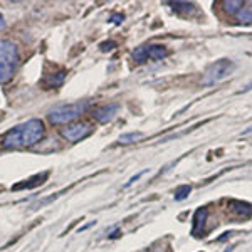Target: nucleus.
<instances>
[{"mask_svg":"<svg viewBox=\"0 0 252 252\" xmlns=\"http://www.w3.org/2000/svg\"><path fill=\"white\" fill-rule=\"evenodd\" d=\"M44 136V125L40 120H29L15 128L9 129L2 140V146L5 150H22L31 148L39 143Z\"/></svg>","mask_w":252,"mask_h":252,"instance_id":"nucleus-1","label":"nucleus"},{"mask_svg":"<svg viewBox=\"0 0 252 252\" xmlns=\"http://www.w3.org/2000/svg\"><path fill=\"white\" fill-rule=\"evenodd\" d=\"M19 66L17 46L10 40H0V84L9 83Z\"/></svg>","mask_w":252,"mask_h":252,"instance_id":"nucleus-2","label":"nucleus"},{"mask_svg":"<svg viewBox=\"0 0 252 252\" xmlns=\"http://www.w3.org/2000/svg\"><path fill=\"white\" fill-rule=\"evenodd\" d=\"M89 103L88 101H79V103H71V104H59V106L52 108L49 111V121L52 125H67L71 121L78 120L88 109Z\"/></svg>","mask_w":252,"mask_h":252,"instance_id":"nucleus-3","label":"nucleus"},{"mask_svg":"<svg viewBox=\"0 0 252 252\" xmlns=\"http://www.w3.org/2000/svg\"><path fill=\"white\" fill-rule=\"evenodd\" d=\"M235 71V64L230 59H220L217 63H214L212 66L205 71L204 79H202V84L204 86H212V84H217L220 81L227 79L230 74Z\"/></svg>","mask_w":252,"mask_h":252,"instance_id":"nucleus-4","label":"nucleus"},{"mask_svg":"<svg viewBox=\"0 0 252 252\" xmlns=\"http://www.w3.org/2000/svg\"><path fill=\"white\" fill-rule=\"evenodd\" d=\"M93 131H94L93 125L76 123V125H71V126H67V128H64L63 131H61V135H63V138H66L67 141L76 143V141H81V140H84V138H88Z\"/></svg>","mask_w":252,"mask_h":252,"instance_id":"nucleus-5","label":"nucleus"},{"mask_svg":"<svg viewBox=\"0 0 252 252\" xmlns=\"http://www.w3.org/2000/svg\"><path fill=\"white\" fill-rule=\"evenodd\" d=\"M118 108H120L118 104H106V106H101V108L94 109L93 116H94V120L97 123H109V121L116 116Z\"/></svg>","mask_w":252,"mask_h":252,"instance_id":"nucleus-6","label":"nucleus"},{"mask_svg":"<svg viewBox=\"0 0 252 252\" xmlns=\"http://www.w3.org/2000/svg\"><path fill=\"white\" fill-rule=\"evenodd\" d=\"M146 56L152 61H161L168 56V49L165 46H158V44H150L146 46Z\"/></svg>","mask_w":252,"mask_h":252,"instance_id":"nucleus-7","label":"nucleus"},{"mask_svg":"<svg viewBox=\"0 0 252 252\" xmlns=\"http://www.w3.org/2000/svg\"><path fill=\"white\" fill-rule=\"evenodd\" d=\"M49 177V172H44L42 175H35L34 178H31V180H27L26 184H19L15 187H12V190H22V189H34V187L37 185H42L44 182L47 180Z\"/></svg>","mask_w":252,"mask_h":252,"instance_id":"nucleus-8","label":"nucleus"},{"mask_svg":"<svg viewBox=\"0 0 252 252\" xmlns=\"http://www.w3.org/2000/svg\"><path fill=\"white\" fill-rule=\"evenodd\" d=\"M229 209H232L235 214L242 215V217H251V215H252V205L246 204V202L230 200L229 202Z\"/></svg>","mask_w":252,"mask_h":252,"instance_id":"nucleus-9","label":"nucleus"},{"mask_svg":"<svg viewBox=\"0 0 252 252\" xmlns=\"http://www.w3.org/2000/svg\"><path fill=\"white\" fill-rule=\"evenodd\" d=\"M205 220H207V209H198L193 215V230H192L193 235L200 230V227H204Z\"/></svg>","mask_w":252,"mask_h":252,"instance_id":"nucleus-10","label":"nucleus"},{"mask_svg":"<svg viewBox=\"0 0 252 252\" xmlns=\"http://www.w3.org/2000/svg\"><path fill=\"white\" fill-rule=\"evenodd\" d=\"M173 10L178 12V14H184V15H190L195 12V5L193 3H189V2H173L172 3Z\"/></svg>","mask_w":252,"mask_h":252,"instance_id":"nucleus-11","label":"nucleus"},{"mask_svg":"<svg viewBox=\"0 0 252 252\" xmlns=\"http://www.w3.org/2000/svg\"><path fill=\"white\" fill-rule=\"evenodd\" d=\"M222 5H223V10L234 15V14H239V12L242 10L244 2H241V0H229V2H222Z\"/></svg>","mask_w":252,"mask_h":252,"instance_id":"nucleus-12","label":"nucleus"},{"mask_svg":"<svg viewBox=\"0 0 252 252\" xmlns=\"http://www.w3.org/2000/svg\"><path fill=\"white\" fill-rule=\"evenodd\" d=\"M143 138V133L141 131H135V133H126V135H121L120 136V143L121 145H129V143H136Z\"/></svg>","mask_w":252,"mask_h":252,"instance_id":"nucleus-13","label":"nucleus"},{"mask_svg":"<svg viewBox=\"0 0 252 252\" xmlns=\"http://www.w3.org/2000/svg\"><path fill=\"white\" fill-rule=\"evenodd\" d=\"M190 192H192V187L190 185H182L178 187L177 190H175V200H184V198H187L190 195Z\"/></svg>","mask_w":252,"mask_h":252,"instance_id":"nucleus-14","label":"nucleus"},{"mask_svg":"<svg viewBox=\"0 0 252 252\" xmlns=\"http://www.w3.org/2000/svg\"><path fill=\"white\" fill-rule=\"evenodd\" d=\"M133 59L136 61V63H145V61H148V56H146V46H140L136 47L135 51H133Z\"/></svg>","mask_w":252,"mask_h":252,"instance_id":"nucleus-15","label":"nucleus"},{"mask_svg":"<svg viewBox=\"0 0 252 252\" xmlns=\"http://www.w3.org/2000/svg\"><path fill=\"white\" fill-rule=\"evenodd\" d=\"M237 19H239V22H244V24H249L252 22V9H242L241 12L237 14Z\"/></svg>","mask_w":252,"mask_h":252,"instance_id":"nucleus-16","label":"nucleus"},{"mask_svg":"<svg viewBox=\"0 0 252 252\" xmlns=\"http://www.w3.org/2000/svg\"><path fill=\"white\" fill-rule=\"evenodd\" d=\"M145 173H146V170H145V172H140V173H138V175H135V177H131V178H129V180H128V182H126V184H125V189H128V187H131L133 184H135L136 180H140V178L143 177Z\"/></svg>","mask_w":252,"mask_h":252,"instance_id":"nucleus-17","label":"nucleus"},{"mask_svg":"<svg viewBox=\"0 0 252 252\" xmlns=\"http://www.w3.org/2000/svg\"><path fill=\"white\" fill-rule=\"evenodd\" d=\"M115 42H103L101 44V51H111V49H115Z\"/></svg>","mask_w":252,"mask_h":252,"instance_id":"nucleus-18","label":"nucleus"},{"mask_svg":"<svg viewBox=\"0 0 252 252\" xmlns=\"http://www.w3.org/2000/svg\"><path fill=\"white\" fill-rule=\"evenodd\" d=\"M111 20L115 24H121V22H123V15H115V17H113Z\"/></svg>","mask_w":252,"mask_h":252,"instance_id":"nucleus-19","label":"nucleus"},{"mask_svg":"<svg viewBox=\"0 0 252 252\" xmlns=\"http://www.w3.org/2000/svg\"><path fill=\"white\" fill-rule=\"evenodd\" d=\"M3 27H5V22H3V17L0 15V29H3Z\"/></svg>","mask_w":252,"mask_h":252,"instance_id":"nucleus-20","label":"nucleus"},{"mask_svg":"<svg viewBox=\"0 0 252 252\" xmlns=\"http://www.w3.org/2000/svg\"><path fill=\"white\" fill-rule=\"evenodd\" d=\"M247 133H252V126H251V128H247L246 131H244V135H247Z\"/></svg>","mask_w":252,"mask_h":252,"instance_id":"nucleus-21","label":"nucleus"},{"mask_svg":"<svg viewBox=\"0 0 252 252\" xmlns=\"http://www.w3.org/2000/svg\"><path fill=\"white\" fill-rule=\"evenodd\" d=\"M251 89H252V83L249 84V86H247L246 89H244V91H251Z\"/></svg>","mask_w":252,"mask_h":252,"instance_id":"nucleus-22","label":"nucleus"},{"mask_svg":"<svg viewBox=\"0 0 252 252\" xmlns=\"http://www.w3.org/2000/svg\"><path fill=\"white\" fill-rule=\"evenodd\" d=\"M251 5H252V2H251Z\"/></svg>","mask_w":252,"mask_h":252,"instance_id":"nucleus-23","label":"nucleus"}]
</instances>
